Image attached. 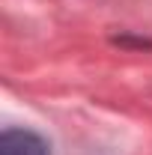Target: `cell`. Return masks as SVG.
Instances as JSON below:
<instances>
[{
  "mask_svg": "<svg viewBox=\"0 0 152 155\" xmlns=\"http://www.w3.org/2000/svg\"><path fill=\"white\" fill-rule=\"evenodd\" d=\"M0 155H48V143L33 131H3L0 137Z\"/></svg>",
  "mask_w": 152,
  "mask_h": 155,
  "instance_id": "obj_1",
  "label": "cell"
}]
</instances>
